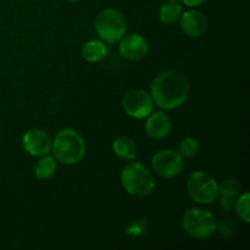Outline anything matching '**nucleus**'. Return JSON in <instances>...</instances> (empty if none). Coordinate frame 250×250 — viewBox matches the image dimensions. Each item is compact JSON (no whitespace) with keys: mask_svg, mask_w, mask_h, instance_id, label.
<instances>
[{"mask_svg":"<svg viewBox=\"0 0 250 250\" xmlns=\"http://www.w3.org/2000/svg\"><path fill=\"white\" fill-rule=\"evenodd\" d=\"M51 149L56 160L65 165H75L84 158L85 143L75 129L65 128L56 134Z\"/></svg>","mask_w":250,"mask_h":250,"instance_id":"obj_2","label":"nucleus"},{"mask_svg":"<svg viewBox=\"0 0 250 250\" xmlns=\"http://www.w3.org/2000/svg\"><path fill=\"white\" fill-rule=\"evenodd\" d=\"M112 149L117 158L122 160L131 161L134 160L137 156V146L134 142L128 137H119L114 141Z\"/></svg>","mask_w":250,"mask_h":250,"instance_id":"obj_14","label":"nucleus"},{"mask_svg":"<svg viewBox=\"0 0 250 250\" xmlns=\"http://www.w3.org/2000/svg\"><path fill=\"white\" fill-rule=\"evenodd\" d=\"M119 50L120 54L127 60H141L148 54V42L141 34H129V36L121 39Z\"/></svg>","mask_w":250,"mask_h":250,"instance_id":"obj_10","label":"nucleus"},{"mask_svg":"<svg viewBox=\"0 0 250 250\" xmlns=\"http://www.w3.org/2000/svg\"><path fill=\"white\" fill-rule=\"evenodd\" d=\"M23 149L32 156L48 155L51 149V141L48 134L38 128L27 131L22 137Z\"/></svg>","mask_w":250,"mask_h":250,"instance_id":"obj_9","label":"nucleus"},{"mask_svg":"<svg viewBox=\"0 0 250 250\" xmlns=\"http://www.w3.org/2000/svg\"><path fill=\"white\" fill-rule=\"evenodd\" d=\"M68 1H81V0H68Z\"/></svg>","mask_w":250,"mask_h":250,"instance_id":"obj_21","label":"nucleus"},{"mask_svg":"<svg viewBox=\"0 0 250 250\" xmlns=\"http://www.w3.org/2000/svg\"><path fill=\"white\" fill-rule=\"evenodd\" d=\"M249 199H250V194L248 192H246L242 195H239L238 199L236 200V205H234L238 217L242 220V221L246 222V224H249L250 222Z\"/></svg>","mask_w":250,"mask_h":250,"instance_id":"obj_18","label":"nucleus"},{"mask_svg":"<svg viewBox=\"0 0 250 250\" xmlns=\"http://www.w3.org/2000/svg\"><path fill=\"white\" fill-rule=\"evenodd\" d=\"M146 131L153 139H163L168 136L171 131V121L165 112H151L146 124Z\"/></svg>","mask_w":250,"mask_h":250,"instance_id":"obj_12","label":"nucleus"},{"mask_svg":"<svg viewBox=\"0 0 250 250\" xmlns=\"http://www.w3.org/2000/svg\"><path fill=\"white\" fill-rule=\"evenodd\" d=\"M187 190L189 197L198 204H210L217 199L219 185L210 173L195 171L188 178Z\"/></svg>","mask_w":250,"mask_h":250,"instance_id":"obj_6","label":"nucleus"},{"mask_svg":"<svg viewBox=\"0 0 250 250\" xmlns=\"http://www.w3.org/2000/svg\"><path fill=\"white\" fill-rule=\"evenodd\" d=\"M199 142L195 138L192 137H187V138L183 139L180 144V151L178 153L182 156L186 158H193V156L197 155V153L199 151Z\"/></svg>","mask_w":250,"mask_h":250,"instance_id":"obj_19","label":"nucleus"},{"mask_svg":"<svg viewBox=\"0 0 250 250\" xmlns=\"http://www.w3.org/2000/svg\"><path fill=\"white\" fill-rule=\"evenodd\" d=\"M121 183L124 189L134 197H146L155 188L153 173L139 163H131L121 171Z\"/></svg>","mask_w":250,"mask_h":250,"instance_id":"obj_3","label":"nucleus"},{"mask_svg":"<svg viewBox=\"0 0 250 250\" xmlns=\"http://www.w3.org/2000/svg\"><path fill=\"white\" fill-rule=\"evenodd\" d=\"M151 167L154 172L160 177L173 178L182 172L185 161L180 153L166 149V150L158 151L151 158Z\"/></svg>","mask_w":250,"mask_h":250,"instance_id":"obj_8","label":"nucleus"},{"mask_svg":"<svg viewBox=\"0 0 250 250\" xmlns=\"http://www.w3.org/2000/svg\"><path fill=\"white\" fill-rule=\"evenodd\" d=\"M56 171V161L53 156L44 155L34 166V175L39 180L50 178Z\"/></svg>","mask_w":250,"mask_h":250,"instance_id":"obj_17","label":"nucleus"},{"mask_svg":"<svg viewBox=\"0 0 250 250\" xmlns=\"http://www.w3.org/2000/svg\"><path fill=\"white\" fill-rule=\"evenodd\" d=\"M181 1H182V4L186 5V6L193 7L198 6V5H202L203 2H205V0H181Z\"/></svg>","mask_w":250,"mask_h":250,"instance_id":"obj_20","label":"nucleus"},{"mask_svg":"<svg viewBox=\"0 0 250 250\" xmlns=\"http://www.w3.org/2000/svg\"><path fill=\"white\" fill-rule=\"evenodd\" d=\"M182 15V5L177 0H167L159 11V19L163 23L172 24L180 20Z\"/></svg>","mask_w":250,"mask_h":250,"instance_id":"obj_16","label":"nucleus"},{"mask_svg":"<svg viewBox=\"0 0 250 250\" xmlns=\"http://www.w3.org/2000/svg\"><path fill=\"white\" fill-rule=\"evenodd\" d=\"M180 20L182 31L185 32L186 36L192 37V38H198V37L203 36L207 29V19L198 10L190 9L182 12Z\"/></svg>","mask_w":250,"mask_h":250,"instance_id":"obj_11","label":"nucleus"},{"mask_svg":"<svg viewBox=\"0 0 250 250\" xmlns=\"http://www.w3.org/2000/svg\"><path fill=\"white\" fill-rule=\"evenodd\" d=\"M124 15L115 9H104L95 19V31L102 41L107 44L117 43L124 38L127 28Z\"/></svg>","mask_w":250,"mask_h":250,"instance_id":"obj_4","label":"nucleus"},{"mask_svg":"<svg viewBox=\"0 0 250 250\" xmlns=\"http://www.w3.org/2000/svg\"><path fill=\"white\" fill-rule=\"evenodd\" d=\"M122 107L129 117L142 120L148 117L154 110L153 98L142 89L129 90L122 98Z\"/></svg>","mask_w":250,"mask_h":250,"instance_id":"obj_7","label":"nucleus"},{"mask_svg":"<svg viewBox=\"0 0 250 250\" xmlns=\"http://www.w3.org/2000/svg\"><path fill=\"white\" fill-rule=\"evenodd\" d=\"M182 226L186 233L193 238L204 239L216 231V220L210 211L200 208H192L183 214Z\"/></svg>","mask_w":250,"mask_h":250,"instance_id":"obj_5","label":"nucleus"},{"mask_svg":"<svg viewBox=\"0 0 250 250\" xmlns=\"http://www.w3.org/2000/svg\"><path fill=\"white\" fill-rule=\"evenodd\" d=\"M242 190V186L236 178H227L219 186V193L221 194V205L225 210L233 207L236 198Z\"/></svg>","mask_w":250,"mask_h":250,"instance_id":"obj_13","label":"nucleus"},{"mask_svg":"<svg viewBox=\"0 0 250 250\" xmlns=\"http://www.w3.org/2000/svg\"><path fill=\"white\" fill-rule=\"evenodd\" d=\"M106 54V45L102 41H89L82 46V56L89 62H99Z\"/></svg>","mask_w":250,"mask_h":250,"instance_id":"obj_15","label":"nucleus"},{"mask_svg":"<svg viewBox=\"0 0 250 250\" xmlns=\"http://www.w3.org/2000/svg\"><path fill=\"white\" fill-rule=\"evenodd\" d=\"M188 94L189 82L180 71H164L151 83L153 102L164 110H172L185 104Z\"/></svg>","mask_w":250,"mask_h":250,"instance_id":"obj_1","label":"nucleus"}]
</instances>
